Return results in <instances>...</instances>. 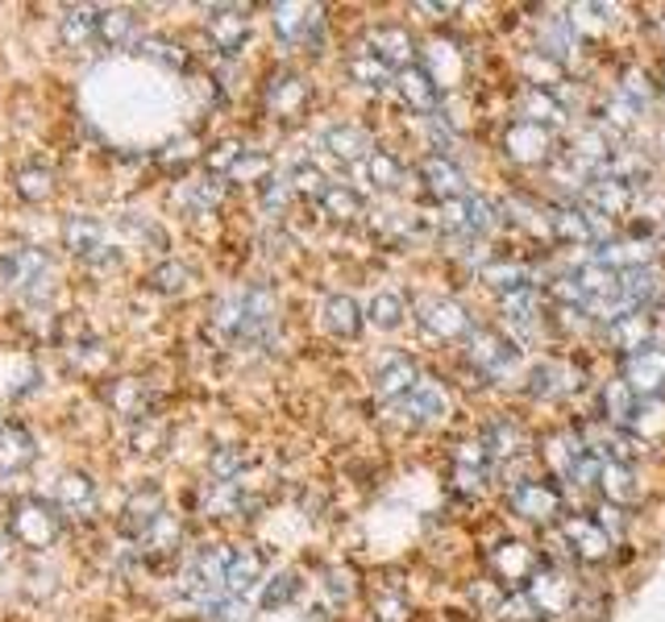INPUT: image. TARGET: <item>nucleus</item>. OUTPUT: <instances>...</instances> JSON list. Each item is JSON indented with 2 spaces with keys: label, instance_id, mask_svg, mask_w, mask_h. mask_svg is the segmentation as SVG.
<instances>
[{
  "label": "nucleus",
  "instance_id": "603ef678",
  "mask_svg": "<svg viewBox=\"0 0 665 622\" xmlns=\"http://www.w3.org/2000/svg\"><path fill=\"white\" fill-rule=\"evenodd\" d=\"M21 191H26V195H38V200H47V195H50V179L42 171L26 174V179H21Z\"/></svg>",
  "mask_w": 665,
  "mask_h": 622
},
{
  "label": "nucleus",
  "instance_id": "de8ad7c7",
  "mask_svg": "<svg viewBox=\"0 0 665 622\" xmlns=\"http://www.w3.org/2000/svg\"><path fill=\"white\" fill-rule=\"evenodd\" d=\"M291 191H312V195L320 200V195L329 191V183L320 179L317 167H308V162H304V167H296V174H291Z\"/></svg>",
  "mask_w": 665,
  "mask_h": 622
},
{
  "label": "nucleus",
  "instance_id": "a878e982",
  "mask_svg": "<svg viewBox=\"0 0 665 622\" xmlns=\"http://www.w3.org/2000/svg\"><path fill=\"white\" fill-rule=\"evenodd\" d=\"M325 328H329L332 337H358L363 332V315H358V303L349 295H332L325 303Z\"/></svg>",
  "mask_w": 665,
  "mask_h": 622
},
{
  "label": "nucleus",
  "instance_id": "58836bf2",
  "mask_svg": "<svg viewBox=\"0 0 665 622\" xmlns=\"http://www.w3.org/2000/svg\"><path fill=\"white\" fill-rule=\"evenodd\" d=\"M320 203H325V212L337 217V220H349V217H358V212H363V200H358L349 187H337V183L320 195Z\"/></svg>",
  "mask_w": 665,
  "mask_h": 622
},
{
  "label": "nucleus",
  "instance_id": "dca6fc26",
  "mask_svg": "<svg viewBox=\"0 0 665 622\" xmlns=\"http://www.w3.org/2000/svg\"><path fill=\"white\" fill-rule=\"evenodd\" d=\"M366 50L379 62H387L391 71L404 67V62H413V38L404 30H396V26H379V30L366 38Z\"/></svg>",
  "mask_w": 665,
  "mask_h": 622
},
{
  "label": "nucleus",
  "instance_id": "6ab92c4d",
  "mask_svg": "<svg viewBox=\"0 0 665 622\" xmlns=\"http://www.w3.org/2000/svg\"><path fill=\"white\" fill-rule=\"evenodd\" d=\"M325 146H329L332 158H341V162H366V158L375 154V146L366 138L363 129H354V124H337L325 133Z\"/></svg>",
  "mask_w": 665,
  "mask_h": 622
},
{
  "label": "nucleus",
  "instance_id": "c85d7f7f",
  "mask_svg": "<svg viewBox=\"0 0 665 622\" xmlns=\"http://www.w3.org/2000/svg\"><path fill=\"white\" fill-rule=\"evenodd\" d=\"M578 387V373H570L566 365H540V370H533V394H540V399H557V394H566V390Z\"/></svg>",
  "mask_w": 665,
  "mask_h": 622
},
{
  "label": "nucleus",
  "instance_id": "393cba45",
  "mask_svg": "<svg viewBox=\"0 0 665 622\" xmlns=\"http://www.w3.org/2000/svg\"><path fill=\"white\" fill-rule=\"evenodd\" d=\"M599 265H607V270H641V265H649V245L645 241H619V245H607L603 241L599 258H595Z\"/></svg>",
  "mask_w": 665,
  "mask_h": 622
},
{
  "label": "nucleus",
  "instance_id": "aec40b11",
  "mask_svg": "<svg viewBox=\"0 0 665 622\" xmlns=\"http://www.w3.org/2000/svg\"><path fill=\"white\" fill-rule=\"evenodd\" d=\"M399 92H404V100H408V109L437 112V96H441V88H437L433 76L420 71V67H408V71L399 76Z\"/></svg>",
  "mask_w": 665,
  "mask_h": 622
},
{
  "label": "nucleus",
  "instance_id": "49530a36",
  "mask_svg": "<svg viewBox=\"0 0 665 622\" xmlns=\"http://www.w3.org/2000/svg\"><path fill=\"white\" fill-rule=\"evenodd\" d=\"M304 100V83L300 79H279V83H275V88H270V104H275V109L279 112H291L296 109V104H300Z\"/></svg>",
  "mask_w": 665,
  "mask_h": 622
},
{
  "label": "nucleus",
  "instance_id": "e433bc0d",
  "mask_svg": "<svg viewBox=\"0 0 665 622\" xmlns=\"http://www.w3.org/2000/svg\"><path fill=\"white\" fill-rule=\"evenodd\" d=\"M399 315H404V299L391 295V291H379V295L370 299V308H366V320L375 328H396Z\"/></svg>",
  "mask_w": 665,
  "mask_h": 622
},
{
  "label": "nucleus",
  "instance_id": "c9c22d12",
  "mask_svg": "<svg viewBox=\"0 0 665 622\" xmlns=\"http://www.w3.org/2000/svg\"><path fill=\"white\" fill-rule=\"evenodd\" d=\"M33 457V440L17 428H0V461L4 465H26Z\"/></svg>",
  "mask_w": 665,
  "mask_h": 622
},
{
  "label": "nucleus",
  "instance_id": "bb28decb",
  "mask_svg": "<svg viewBox=\"0 0 665 622\" xmlns=\"http://www.w3.org/2000/svg\"><path fill=\"white\" fill-rule=\"evenodd\" d=\"M492 564L504 581H524V576H533V564H537V560H533V552H528L524 544H499L495 548Z\"/></svg>",
  "mask_w": 665,
  "mask_h": 622
},
{
  "label": "nucleus",
  "instance_id": "c756f323",
  "mask_svg": "<svg viewBox=\"0 0 665 622\" xmlns=\"http://www.w3.org/2000/svg\"><path fill=\"white\" fill-rule=\"evenodd\" d=\"M349 76H354V83H363V88H375V92H379V88H387V83H391V67H387V62H379L375 59V54H370V50H358V54H354V59H349Z\"/></svg>",
  "mask_w": 665,
  "mask_h": 622
},
{
  "label": "nucleus",
  "instance_id": "9d476101",
  "mask_svg": "<svg viewBox=\"0 0 665 622\" xmlns=\"http://www.w3.org/2000/svg\"><path fill=\"white\" fill-rule=\"evenodd\" d=\"M549 224H554V233L562 241H578V245L603 241V217L590 212V208H557L554 217H549Z\"/></svg>",
  "mask_w": 665,
  "mask_h": 622
},
{
  "label": "nucleus",
  "instance_id": "4c0bfd02",
  "mask_svg": "<svg viewBox=\"0 0 665 622\" xmlns=\"http://www.w3.org/2000/svg\"><path fill=\"white\" fill-rule=\"evenodd\" d=\"M96 33L109 42V47H126L129 38H133V17L121 13V9H112V13H100V26Z\"/></svg>",
  "mask_w": 665,
  "mask_h": 622
},
{
  "label": "nucleus",
  "instance_id": "6e6d98bb",
  "mask_svg": "<svg viewBox=\"0 0 665 622\" xmlns=\"http://www.w3.org/2000/svg\"><path fill=\"white\" fill-rule=\"evenodd\" d=\"M238 465H241L238 452H221V457H217V473H221V478H229V473H234Z\"/></svg>",
  "mask_w": 665,
  "mask_h": 622
},
{
  "label": "nucleus",
  "instance_id": "ddd939ff",
  "mask_svg": "<svg viewBox=\"0 0 665 622\" xmlns=\"http://www.w3.org/2000/svg\"><path fill=\"white\" fill-rule=\"evenodd\" d=\"M275 30L284 42H308L320 30V9L312 4H275Z\"/></svg>",
  "mask_w": 665,
  "mask_h": 622
},
{
  "label": "nucleus",
  "instance_id": "2eb2a0df",
  "mask_svg": "<svg viewBox=\"0 0 665 622\" xmlns=\"http://www.w3.org/2000/svg\"><path fill=\"white\" fill-rule=\"evenodd\" d=\"M420 174H425V183L441 195V203L445 200H461V195H470L466 191V174L449 162V158H441V154H433V158H425L420 162Z\"/></svg>",
  "mask_w": 665,
  "mask_h": 622
},
{
  "label": "nucleus",
  "instance_id": "4d7b16f0",
  "mask_svg": "<svg viewBox=\"0 0 665 622\" xmlns=\"http://www.w3.org/2000/svg\"><path fill=\"white\" fill-rule=\"evenodd\" d=\"M0 560H4V540H0Z\"/></svg>",
  "mask_w": 665,
  "mask_h": 622
},
{
  "label": "nucleus",
  "instance_id": "a211bd4d",
  "mask_svg": "<svg viewBox=\"0 0 665 622\" xmlns=\"http://www.w3.org/2000/svg\"><path fill=\"white\" fill-rule=\"evenodd\" d=\"M17 535H21L26 544L42 548V544H50V540L59 535V519H54L47 506L30 502V506H21V511H17Z\"/></svg>",
  "mask_w": 665,
  "mask_h": 622
},
{
  "label": "nucleus",
  "instance_id": "39448f33",
  "mask_svg": "<svg viewBox=\"0 0 665 622\" xmlns=\"http://www.w3.org/2000/svg\"><path fill=\"white\" fill-rule=\"evenodd\" d=\"M528 602L537 614H566L574 602V585L566 581L562 573H549V569H540V573L528 576Z\"/></svg>",
  "mask_w": 665,
  "mask_h": 622
},
{
  "label": "nucleus",
  "instance_id": "f704fd0d",
  "mask_svg": "<svg viewBox=\"0 0 665 622\" xmlns=\"http://www.w3.org/2000/svg\"><path fill=\"white\" fill-rule=\"evenodd\" d=\"M100 241H105L100 220H92V217L67 220V245L76 249V253H92V249H100Z\"/></svg>",
  "mask_w": 665,
  "mask_h": 622
},
{
  "label": "nucleus",
  "instance_id": "cd10ccee",
  "mask_svg": "<svg viewBox=\"0 0 665 622\" xmlns=\"http://www.w3.org/2000/svg\"><path fill=\"white\" fill-rule=\"evenodd\" d=\"M636 394L628 390V382H612L603 390V411H607V423L612 428H628L636 420Z\"/></svg>",
  "mask_w": 665,
  "mask_h": 622
},
{
  "label": "nucleus",
  "instance_id": "8fccbe9b",
  "mask_svg": "<svg viewBox=\"0 0 665 622\" xmlns=\"http://www.w3.org/2000/svg\"><path fill=\"white\" fill-rule=\"evenodd\" d=\"M645 83H649L645 76H628V83H624V96H628V104H633V109L649 104V88H645Z\"/></svg>",
  "mask_w": 665,
  "mask_h": 622
},
{
  "label": "nucleus",
  "instance_id": "09e8293b",
  "mask_svg": "<svg viewBox=\"0 0 665 622\" xmlns=\"http://www.w3.org/2000/svg\"><path fill=\"white\" fill-rule=\"evenodd\" d=\"M183 200H188V208H200V212H205V208H212V203L221 200V187H217V183L191 187V191H188V195H183Z\"/></svg>",
  "mask_w": 665,
  "mask_h": 622
},
{
  "label": "nucleus",
  "instance_id": "5701e85b",
  "mask_svg": "<svg viewBox=\"0 0 665 622\" xmlns=\"http://www.w3.org/2000/svg\"><path fill=\"white\" fill-rule=\"evenodd\" d=\"M504 320L516 328L520 337H533V332H537V291L524 287V291L504 295Z\"/></svg>",
  "mask_w": 665,
  "mask_h": 622
},
{
  "label": "nucleus",
  "instance_id": "423d86ee",
  "mask_svg": "<svg viewBox=\"0 0 665 622\" xmlns=\"http://www.w3.org/2000/svg\"><path fill=\"white\" fill-rule=\"evenodd\" d=\"M399 415L408 423H433L445 415V407H449V399H445V387L441 382H433V378H420L404 399H399Z\"/></svg>",
  "mask_w": 665,
  "mask_h": 622
},
{
  "label": "nucleus",
  "instance_id": "ea45409f",
  "mask_svg": "<svg viewBox=\"0 0 665 622\" xmlns=\"http://www.w3.org/2000/svg\"><path fill=\"white\" fill-rule=\"evenodd\" d=\"M150 62H159V67H171V71H179L183 62H188V54L175 47V42H162V38H146L142 47H138Z\"/></svg>",
  "mask_w": 665,
  "mask_h": 622
},
{
  "label": "nucleus",
  "instance_id": "f03ea898",
  "mask_svg": "<svg viewBox=\"0 0 665 622\" xmlns=\"http://www.w3.org/2000/svg\"><path fill=\"white\" fill-rule=\"evenodd\" d=\"M624 382H628V390L641 394V399L665 394V349L645 344V349L628 353V361H624Z\"/></svg>",
  "mask_w": 665,
  "mask_h": 622
},
{
  "label": "nucleus",
  "instance_id": "4be33fe9",
  "mask_svg": "<svg viewBox=\"0 0 665 622\" xmlns=\"http://www.w3.org/2000/svg\"><path fill=\"white\" fill-rule=\"evenodd\" d=\"M47 270L50 262L42 253H33V249H17L9 258H0V279L9 282V287H26V282H33L38 274H47Z\"/></svg>",
  "mask_w": 665,
  "mask_h": 622
},
{
  "label": "nucleus",
  "instance_id": "4468645a",
  "mask_svg": "<svg viewBox=\"0 0 665 622\" xmlns=\"http://www.w3.org/2000/svg\"><path fill=\"white\" fill-rule=\"evenodd\" d=\"M504 150L516 158V162H540V158L549 154V133H545L540 124L516 121L512 129H507Z\"/></svg>",
  "mask_w": 665,
  "mask_h": 622
},
{
  "label": "nucleus",
  "instance_id": "a18cd8bd",
  "mask_svg": "<svg viewBox=\"0 0 665 622\" xmlns=\"http://www.w3.org/2000/svg\"><path fill=\"white\" fill-rule=\"evenodd\" d=\"M487 282L499 287L504 295H512V291H524V287H528V270H524V265H492V270H487Z\"/></svg>",
  "mask_w": 665,
  "mask_h": 622
},
{
  "label": "nucleus",
  "instance_id": "c03bdc74",
  "mask_svg": "<svg viewBox=\"0 0 665 622\" xmlns=\"http://www.w3.org/2000/svg\"><path fill=\"white\" fill-rule=\"evenodd\" d=\"M96 26H100V9H71V13L63 17V33L71 42H83Z\"/></svg>",
  "mask_w": 665,
  "mask_h": 622
},
{
  "label": "nucleus",
  "instance_id": "37998d69",
  "mask_svg": "<svg viewBox=\"0 0 665 622\" xmlns=\"http://www.w3.org/2000/svg\"><path fill=\"white\" fill-rule=\"evenodd\" d=\"M59 498H63V506H80V511H88L92 506V482L88 478H80V473H71V478H63V485H59Z\"/></svg>",
  "mask_w": 665,
  "mask_h": 622
},
{
  "label": "nucleus",
  "instance_id": "3c124183",
  "mask_svg": "<svg viewBox=\"0 0 665 622\" xmlns=\"http://www.w3.org/2000/svg\"><path fill=\"white\" fill-rule=\"evenodd\" d=\"M287 195H291V183H287V179H270L267 191H262V200H267V208H284Z\"/></svg>",
  "mask_w": 665,
  "mask_h": 622
},
{
  "label": "nucleus",
  "instance_id": "5fc2aeb1",
  "mask_svg": "<svg viewBox=\"0 0 665 622\" xmlns=\"http://www.w3.org/2000/svg\"><path fill=\"white\" fill-rule=\"evenodd\" d=\"M329 593H332V602H349V598H354V585H349V576L346 573H332L329 576Z\"/></svg>",
  "mask_w": 665,
  "mask_h": 622
},
{
  "label": "nucleus",
  "instance_id": "79ce46f5",
  "mask_svg": "<svg viewBox=\"0 0 665 622\" xmlns=\"http://www.w3.org/2000/svg\"><path fill=\"white\" fill-rule=\"evenodd\" d=\"M296 590H300V581L291 573H279V576H270V585L262 590V606L267 610H279V606H287L291 598H296Z\"/></svg>",
  "mask_w": 665,
  "mask_h": 622
},
{
  "label": "nucleus",
  "instance_id": "412c9836",
  "mask_svg": "<svg viewBox=\"0 0 665 622\" xmlns=\"http://www.w3.org/2000/svg\"><path fill=\"white\" fill-rule=\"evenodd\" d=\"M262 576V560L254 548H229V569H225V590L246 593Z\"/></svg>",
  "mask_w": 665,
  "mask_h": 622
},
{
  "label": "nucleus",
  "instance_id": "6e6552de",
  "mask_svg": "<svg viewBox=\"0 0 665 622\" xmlns=\"http://www.w3.org/2000/svg\"><path fill=\"white\" fill-rule=\"evenodd\" d=\"M619 295H624V308L628 311L653 308V303L665 295V274L653 262L641 265V270H628V274L619 279Z\"/></svg>",
  "mask_w": 665,
  "mask_h": 622
},
{
  "label": "nucleus",
  "instance_id": "7ed1b4c3",
  "mask_svg": "<svg viewBox=\"0 0 665 622\" xmlns=\"http://www.w3.org/2000/svg\"><path fill=\"white\" fill-rule=\"evenodd\" d=\"M470 361L483 373H492V378H507V373H516V365H520V349L512 341H504V337H495V332L475 328L470 332Z\"/></svg>",
  "mask_w": 665,
  "mask_h": 622
},
{
  "label": "nucleus",
  "instance_id": "f3484780",
  "mask_svg": "<svg viewBox=\"0 0 665 622\" xmlns=\"http://www.w3.org/2000/svg\"><path fill=\"white\" fill-rule=\"evenodd\" d=\"M520 121H528V124H562L566 121V109H562V100H557L549 88H528V92L520 96Z\"/></svg>",
  "mask_w": 665,
  "mask_h": 622
},
{
  "label": "nucleus",
  "instance_id": "473e14b6",
  "mask_svg": "<svg viewBox=\"0 0 665 622\" xmlns=\"http://www.w3.org/2000/svg\"><path fill=\"white\" fill-rule=\"evenodd\" d=\"M483 449L492 452V457H516L524 449V432L516 423L507 420H495L487 432H483Z\"/></svg>",
  "mask_w": 665,
  "mask_h": 622
},
{
  "label": "nucleus",
  "instance_id": "2f4dec72",
  "mask_svg": "<svg viewBox=\"0 0 665 622\" xmlns=\"http://www.w3.org/2000/svg\"><path fill=\"white\" fill-rule=\"evenodd\" d=\"M208 33H212V42H217L221 50H241V42H246L250 26H246V17H241V13L225 9L221 17H212V21H208Z\"/></svg>",
  "mask_w": 665,
  "mask_h": 622
},
{
  "label": "nucleus",
  "instance_id": "864d4df0",
  "mask_svg": "<svg viewBox=\"0 0 665 622\" xmlns=\"http://www.w3.org/2000/svg\"><path fill=\"white\" fill-rule=\"evenodd\" d=\"M570 47H574V30H570V26H554V33H549V50H554V54H566Z\"/></svg>",
  "mask_w": 665,
  "mask_h": 622
},
{
  "label": "nucleus",
  "instance_id": "b1692460",
  "mask_svg": "<svg viewBox=\"0 0 665 622\" xmlns=\"http://www.w3.org/2000/svg\"><path fill=\"white\" fill-rule=\"evenodd\" d=\"M599 485L607 490V498H612V502H624V506H633L636 498H641V482L633 478V465H616V461H603Z\"/></svg>",
  "mask_w": 665,
  "mask_h": 622
},
{
  "label": "nucleus",
  "instance_id": "a19ab883",
  "mask_svg": "<svg viewBox=\"0 0 665 622\" xmlns=\"http://www.w3.org/2000/svg\"><path fill=\"white\" fill-rule=\"evenodd\" d=\"M458 76H461V59L454 54V47H433V83L449 88Z\"/></svg>",
  "mask_w": 665,
  "mask_h": 622
},
{
  "label": "nucleus",
  "instance_id": "0eeeda50",
  "mask_svg": "<svg viewBox=\"0 0 665 622\" xmlns=\"http://www.w3.org/2000/svg\"><path fill=\"white\" fill-rule=\"evenodd\" d=\"M566 544H570V552L578 560H603V556H612V535L595 523V519H586V514H574V519H566Z\"/></svg>",
  "mask_w": 665,
  "mask_h": 622
},
{
  "label": "nucleus",
  "instance_id": "9b49d317",
  "mask_svg": "<svg viewBox=\"0 0 665 622\" xmlns=\"http://www.w3.org/2000/svg\"><path fill=\"white\" fill-rule=\"evenodd\" d=\"M586 203H590V212H599V217H619V212H628V203H633V187L612 179V174H599V179H590L583 187Z\"/></svg>",
  "mask_w": 665,
  "mask_h": 622
},
{
  "label": "nucleus",
  "instance_id": "f257e3e1",
  "mask_svg": "<svg viewBox=\"0 0 665 622\" xmlns=\"http://www.w3.org/2000/svg\"><path fill=\"white\" fill-rule=\"evenodd\" d=\"M507 506L520 514V519H528V523H549L562 511V494L549 482L528 478V482H516L507 490Z\"/></svg>",
  "mask_w": 665,
  "mask_h": 622
},
{
  "label": "nucleus",
  "instance_id": "f8f14e48",
  "mask_svg": "<svg viewBox=\"0 0 665 622\" xmlns=\"http://www.w3.org/2000/svg\"><path fill=\"white\" fill-rule=\"evenodd\" d=\"M416 382H420V378H416V365L408 358H383L379 365H375V394H379V399H396L399 403Z\"/></svg>",
  "mask_w": 665,
  "mask_h": 622
},
{
  "label": "nucleus",
  "instance_id": "1a4fd4ad",
  "mask_svg": "<svg viewBox=\"0 0 665 622\" xmlns=\"http://www.w3.org/2000/svg\"><path fill=\"white\" fill-rule=\"evenodd\" d=\"M420 324H425L433 337H445V341L470 337V315H466L454 299H428L425 308H420Z\"/></svg>",
  "mask_w": 665,
  "mask_h": 622
},
{
  "label": "nucleus",
  "instance_id": "72a5a7b5",
  "mask_svg": "<svg viewBox=\"0 0 665 622\" xmlns=\"http://www.w3.org/2000/svg\"><path fill=\"white\" fill-rule=\"evenodd\" d=\"M363 171H366V179H370L375 187H383V191H396V187L404 183V167H399L391 154H383V150H375V154L366 158Z\"/></svg>",
  "mask_w": 665,
  "mask_h": 622
},
{
  "label": "nucleus",
  "instance_id": "20e7f679",
  "mask_svg": "<svg viewBox=\"0 0 665 622\" xmlns=\"http://www.w3.org/2000/svg\"><path fill=\"white\" fill-rule=\"evenodd\" d=\"M495 224V208L483 195H461V200L441 203L445 233H487Z\"/></svg>",
  "mask_w": 665,
  "mask_h": 622
},
{
  "label": "nucleus",
  "instance_id": "7c9ffc66",
  "mask_svg": "<svg viewBox=\"0 0 665 622\" xmlns=\"http://www.w3.org/2000/svg\"><path fill=\"white\" fill-rule=\"evenodd\" d=\"M607 337H612L619 349L636 353V349H645V337H649V320H645L641 311H628V315H619L616 324H607Z\"/></svg>",
  "mask_w": 665,
  "mask_h": 622
}]
</instances>
